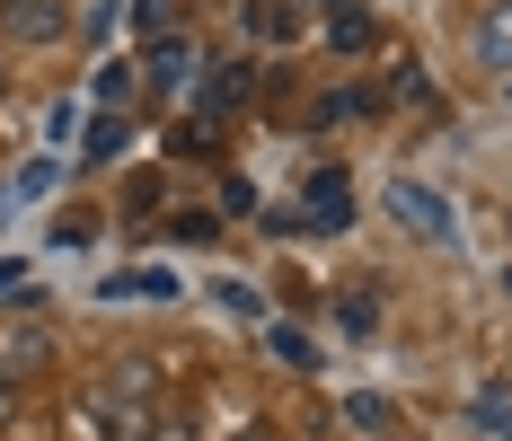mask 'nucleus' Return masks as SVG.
<instances>
[{
	"instance_id": "1",
	"label": "nucleus",
	"mask_w": 512,
	"mask_h": 441,
	"mask_svg": "<svg viewBox=\"0 0 512 441\" xmlns=\"http://www.w3.org/2000/svg\"><path fill=\"white\" fill-rule=\"evenodd\" d=\"M0 27H9L18 45H53V36L71 27V9H62V0H0Z\"/></svg>"
},
{
	"instance_id": "2",
	"label": "nucleus",
	"mask_w": 512,
	"mask_h": 441,
	"mask_svg": "<svg viewBox=\"0 0 512 441\" xmlns=\"http://www.w3.org/2000/svg\"><path fill=\"white\" fill-rule=\"evenodd\" d=\"M477 62H486L495 80H512V0H495V9L477 18Z\"/></svg>"
},
{
	"instance_id": "3",
	"label": "nucleus",
	"mask_w": 512,
	"mask_h": 441,
	"mask_svg": "<svg viewBox=\"0 0 512 441\" xmlns=\"http://www.w3.org/2000/svg\"><path fill=\"white\" fill-rule=\"evenodd\" d=\"M389 203H398V221H415L424 239H442V247H451V212H442V203L424 195V186H398V195H389Z\"/></svg>"
},
{
	"instance_id": "4",
	"label": "nucleus",
	"mask_w": 512,
	"mask_h": 441,
	"mask_svg": "<svg viewBox=\"0 0 512 441\" xmlns=\"http://www.w3.org/2000/svg\"><path fill=\"white\" fill-rule=\"evenodd\" d=\"M89 415H98V433H106V441H151V424H142V406H124V397H98Z\"/></svg>"
},
{
	"instance_id": "5",
	"label": "nucleus",
	"mask_w": 512,
	"mask_h": 441,
	"mask_svg": "<svg viewBox=\"0 0 512 441\" xmlns=\"http://www.w3.org/2000/svg\"><path fill=\"white\" fill-rule=\"evenodd\" d=\"M168 300V292H177V283H168V274H124V283H106V300Z\"/></svg>"
},
{
	"instance_id": "6",
	"label": "nucleus",
	"mask_w": 512,
	"mask_h": 441,
	"mask_svg": "<svg viewBox=\"0 0 512 441\" xmlns=\"http://www.w3.org/2000/svg\"><path fill=\"white\" fill-rule=\"evenodd\" d=\"M274 353H283V362H301V371H318V344H309L301 327H274Z\"/></svg>"
},
{
	"instance_id": "7",
	"label": "nucleus",
	"mask_w": 512,
	"mask_h": 441,
	"mask_svg": "<svg viewBox=\"0 0 512 441\" xmlns=\"http://www.w3.org/2000/svg\"><path fill=\"white\" fill-rule=\"evenodd\" d=\"M345 415H354L362 433H389V397H354V406H345Z\"/></svg>"
},
{
	"instance_id": "8",
	"label": "nucleus",
	"mask_w": 512,
	"mask_h": 441,
	"mask_svg": "<svg viewBox=\"0 0 512 441\" xmlns=\"http://www.w3.org/2000/svg\"><path fill=\"white\" fill-rule=\"evenodd\" d=\"M0 415H9V380H0Z\"/></svg>"
}]
</instances>
